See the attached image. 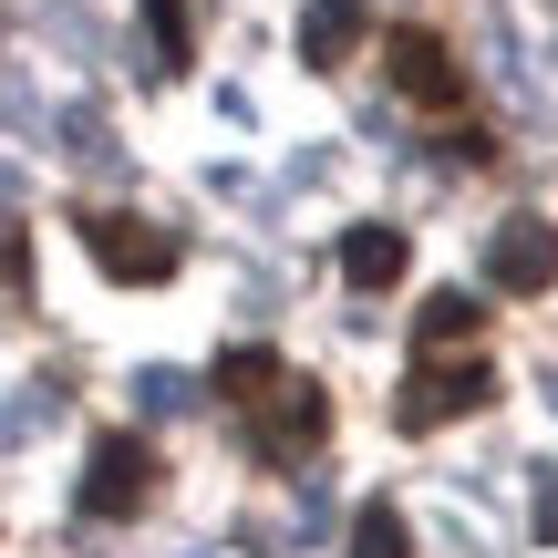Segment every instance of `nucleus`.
<instances>
[{
    "label": "nucleus",
    "mask_w": 558,
    "mask_h": 558,
    "mask_svg": "<svg viewBox=\"0 0 558 558\" xmlns=\"http://www.w3.org/2000/svg\"><path fill=\"white\" fill-rule=\"evenodd\" d=\"M62 156L73 166H114V124L104 114H62Z\"/></svg>",
    "instance_id": "ddd939ff"
},
{
    "label": "nucleus",
    "mask_w": 558,
    "mask_h": 558,
    "mask_svg": "<svg viewBox=\"0 0 558 558\" xmlns=\"http://www.w3.org/2000/svg\"><path fill=\"white\" fill-rule=\"evenodd\" d=\"M73 239L94 248V269H104V279H124V290H156V279H177V259H186L166 228L124 218V207H73Z\"/></svg>",
    "instance_id": "7ed1b4c3"
},
{
    "label": "nucleus",
    "mask_w": 558,
    "mask_h": 558,
    "mask_svg": "<svg viewBox=\"0 0 558 558\" xmlns=\"http://www.w3.org/2000/svg\"><path fill=\"white\" fill-rule=\"evenodd\" d=\"M476 331H486V300H465V290H435L414 311V352H476Z\"/></svg>",
    "instance_id": "1a4fd4ad"
},
{
    "label": "nucleus",
    "mask_w": 558,
    "mask_h": 558,
    "mask_svg": "<svg viewBox=\"0 0 558 558\" xmlns=\"http://www.w3.org/2000/svg\"><path fill=\"white\" fill-rule=\"evenodd\" d=\"M0 290H32V228L0 218Z\"/></svg>",
    "instance_id": "2eb2a0df"
},
{
    "label": "nucleus",
    "mask_w": 558,
    "mask_h": 558,
    "mask_svg": "<svg viewBox=\"0 0 558 558\" xmlns=\"http://www.w3.org/2000/svg\"><path fill=\"white\" fill-rule=\"evenodd\" d=\"M145 41H156V73H186V52H197V21H186V0H145Z\"/></svg>",
    "instance_id": "9b49d317"
},
{
    "label": "nucleus",
    "mask_w": 558,
    "mask_h": 558,
    "mask_svg": "<svg viewBox=\"0 0 558 558\" xmlns=\"http://www.w3.org/2000/svg\"><path fill=\"white\" fill-rule=\"evenodd\" d=\"M135 403H145V414H186V403H197V383L156 362V373H135Z\"/></svg>",
    "instance_id": "4468645a"
},
{
    "label": "nucleus",
    "mask_w": 558,
    "mask_h": 558,
    "mask_svg": "<svg viewBox=\"0 0 558 558\" xmlns=\"http://www.w3.org/2000/svg\"><path fill=\"white\" fill-rule=\"evenodd\" d=\"M156 445L145 435H104L94 445V465H83V518H104V527H124V518H145L156 507Z\"/></svg>",
    "instance_id": "20e7f679"
},
{
    "label": "nucleus",
    "mask_w": 558,
    "mask_h": 558,
    "mask_svg": "<svg viewBox=\"0 0 558 558\" xmlns=\"http://www.w3.org/2000/svg\"><path fill=\"white\" fill-rule=\"evenodd\" d=\"M497 403V373H486L476 352H414V373H403V393H393V424L403 435H445L456 414H486Z\"/></svg>",
    "instance_id": "f03ea898"
},
{
    "label": "nucleus",
    "mask_w": 558,
    "mask_h": 558,
    "mask_svg": "<svg viewBox=\"0 0 558 558\" xmlns=\"http://www.w3.org/2000/svg\"><path fill=\"white\" fill-rule=\"evenodd\" d=\"M362 32H373L362 0H311V11H300V62H311V73H341V62L362 52Z\"/></svg>",
    "instance_id": "0eeeda50"
},
{
    "label": "nucleus",
    "mask_w": 558,
    "mask_h": 558,
    "mask_svg": "<svg viewBox=\"0 0 558 558\" xmlns=\"http://www.w3.org/2000/svg\"><path fill=\"white\" fill-rule=\"evenodd\" d=\"M383 73H393V94L424 104V114H456L465 104V62L445 52V32H424V21H403V32L383 41Z\"/></svg>",
    "instance_id": "39448f33"
},
{
    "label": "nucleus",
    "mask_w": 558,
    "mask_h": 558,
    "mask_svg": "<svg viewBox=\"0 0 558 558\" xmlns=\"http://www.w3.org/2000/svg\"><path fill=\"white\" fill-rule=\"evenodd\" d=\"M538 538L558 548V476H538Z\"/></svg>",
    "instance_id": "dca6fc26"
},
{
    "label": "nucleus",
    "mask_w": 558,
    "mask_h": 558,
    "mask_svg": "<svg viewBox=\"0 0 558 558\" xmlns=\"http://www.w3.org/2000/svg\"><path fill=\"white\" fill-rule=\"evenodd\" d=\"M352 558H414V527H403V507H362L352 518Z\"/></svg>",
    "instance_id": "f8f14e48"
},
{
    "label": "nucleus",
    "mask_w": 558,
    "mask_h": 558,
    "mask_svg": "<svg viewBox=\"0 0 558 558\" xmlns=\"http://www.w3.org/2000/svg\"><path fill=\"white\" fill-rule=\"evenodd\" d=\"M248 414V456L279 465V476H300V456H320V435H331V393H320L311 373H279L259 403H239Z\"/></svg>",
    "instance_id": "f257e3e1"
},
{
    "label": "nucleus",
    "mask_w": 558,
    "mask_h": 558,
    "mask_svg": "<svg viewBox=\"0 0 558 558\" xmlns=\"http://www.w3.org/2000/svg\"><path fill=\"white\" fill-rule=\"evenodd\" d=\"M548 393H558V373H548Z\"/></svg>",
    "instance_id": "f3484780"
},
{
    "label": "nucleus",
    "mask_w": 558,
    "mask_h": 558,
    "mask_svg": "<svg viewBox=\"0 0 558 558\" xmlns=\"http://www.w3.org/2000/svg\"><path fill=\"white\" fill-rule=\"evenodd\" d=\"M403 269H414V239H403V228H352V239H341V279H352V290H393Z\"/></svg>",
    "instance_id": "6e6552de"
},
{
    "label": "nucleus",
    "mask_w": 558,
    "mask_h": 558,
    "mask_svg": "<svg viewBox=\"0 0 558 558\" xmlns=\"http://www.w3.org/2000/svg\"><path fill=\"white\" fill-rule=\"evenodd\" d=\"M279 373H290L279 352H259V341H239V352H218V403H259Z\"/></svg>",
    "instance_id": "9d476101"
},
{
    "label": "nucleus",
    "mask_w": 558,
    "mask_h": 558,
    "mask_svg": "<svg viewBox=\"0 0 558 558\" xmlns=\"http://www.w3.org/2000/svg\"><path fill=\"white\" fill-rule=\"evenodd\" d=\"M486 279H497L507 300H538L558 279V228L548 218H497V239H486Z\"/></svg>",
    "instance_id": "423d86ee"
}]
</instances>
